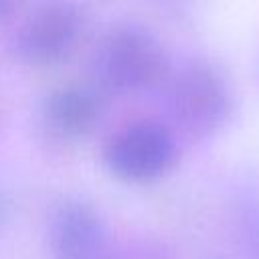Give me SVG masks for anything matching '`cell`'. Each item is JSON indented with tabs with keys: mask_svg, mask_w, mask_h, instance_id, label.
<instances>
[{
	"mask_svg": "<svg viewBox=\"0 0 259 259\" xmlns=\"http://www.w3.org/2000/svg\"><path fill=\"white\" fill-rule=\"evenodd\" d=\"M93 77L107 93H138L160 85L170 71L162 42L142 26L111 28L95 47Z\"/></svg>",
	"mask_w": 259,
	"mask_h": 259,
	"instance_id": "6da1fadb",
	"label": "cell"
},
{
	"mask_svg": "<svg viewBox=\"0 0 259 259\" xmlns=\"http://www.w3.org/2000/svg\"><path fill=\"white\" fill-rule=\"evenodd\" d=\"M168 111L188 136L202 140L225 127L233 113V93L223 73L202 61L184 65L168 85Z\"/></svg>",
	"mask_w": 259,
	"mask_h": 259,
	"instance_id": "7a4b0ae2",
	"label": "cell"
},
{
	"mask_svg": "<svg viewBox=\"0 0 259 259\" xmlns=\"http://www.w3.org/2000/svg\"><path fill=\"white\" fill-rule=\"evenodd\" d=\"M107 170L125 182H152L164 176L176 160L172 132L154 119H142L121 127L105 144Z\"/></svg>",
	"mask_w": 259,
	"mask_h": 259,
	"instance_id": "3957f363",
	"label": "cell"
},
{
	"mask_svg": "<svg viewBox=\"0 0 259 259\" xmlns=\"http://www.w3.org/2000/svg\"><path fill=\"white\" fill-rule=\"evenodd\" d=\"M85 32V12L73 0H45L22 22L16 53L34 65L65 61Z\"/></svg>",
	"mask_w": 259,
	"mask_h": 259,
	"instance_id": "277c9868",
	"label": "cell"
},
{
	"mask_svg": "<svg viewBox=\"0 0 259 259\" xmlns=\"http://www.w3.org/2000/svg\"><path fill=\"white\" fill-rule=\"evenodd\" d=\"M47 241L53 259H115L119 249L101 214L79 198L53 208Z\"/></svg>",
	"mask_w": 259,
	"mask_h": 259,
	"instance_id": "5b68a950",
	"label": "cell"
},
{
	"mask_svg": "<svg viewBox=\"0 0 259 259\" xmlns=\"http://www.w3.org/2000/svg\"><path fill=\"white\" fill-rule=\"evenodd\" d=\"M99 117L101 97L89 87L67 85L53 91L45 101V119L49 127L63 138H81L89 134Z\"/></svg>",
	"mask_w": 259,
	"mask_h": 259,
	"instance_id": "8992f818",
	"label": "cell"
},
{
	"mask_svg": "<svg viewBox=\"0 0 259 259\" xmlns=\"http://www.w3.org/2000/svg\"><path fill=\"white\" fill-rule=\"evenodd\" d=\"M241 237L243 247L249 259H259V204H251L245 208L241 217Z\"/></svg>",
	"mask_w": 259,
	"mask_h": 259,
	"instance_id": "52a82bcc",
	"label": "cell"
},
{
	"mask_svg": "<svg viewBox=\"0 0 259 259\" xmlns=\"http://www.w3.org/2000/svg\"><path fill=\"white\" fill-rule=\"evenodd\" d=\"M115 259H172V257L160 243L134 241V243H119Z\"/></svg>",
	"mask_w": 259,
	"mask_h": 259,
	"instance_id": "ba28073f",
	"label": "cell"
},
{
	"mask_svg": "<svg viewBox=\"0 0 259 259\" xmlns=\"http://www.w3.org/2000/svg\"><path fill=\"white\" fill-rule=\"evenodd\" d=\"M20 0H0V20L8 18L16 8H18Z\"/></svg>",
	"mask_w": 259,
	"mask_h": 259,
	"instance_id": "9c48e42d",
	"label": "cell"
}]
</instances>
